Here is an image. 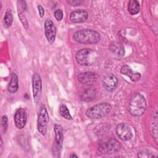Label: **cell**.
<instances>
[{"mask_svg": "<svg viewBox=\"0 0 158 158\" xmlns=\"http://www.w3.org/2000/svg\"><path fill=\"white\" fill-rule=\"evenodd\" d=\"M73 39L81 44H96L101 40L100 34L93 30L82 29L77 31L73 35Z\"/></svg>", "mask_w": 158, "mask_h": 158, "instance_id": "1", "label": "cell"}, {"mask_svg": "<svg viewBox=\"0 0 158 158\" xmlns=\"http://www.w3.org/2000/svg\"><path fill=\"white\" fill-rule=\"evenodd\" d=\"M147 107L146 101L140 93H135L131 98L129 103V112L133 116L142 115Z\"/></svg>", "mask_w": 158, "mask_h": 158, "instance_id": "2", "label": "cell"}, {"mask_svg": "<svg viewBox=\"0 0 158 158\" xmlns=\"http://www.w3.org/2000/svg\"><path fill=\"white\" fill-rule=\"evenodd\" d=\"M112 107L107 102H101L97 104L86 111V115L90 119H98L105 117L111 110Z\"/></svg>", "mask_w": 158, "mask_h": 158, "instance_id": "3", "label": "cell"}, {"mask_svg": "<svg viewBox=\"0 0 158 158\" xmlns=\"http://www.w3.org/2000/svg\"><path fill=\"white\" fill-rule=\"evenodd\" d=\"M97 57L96 52L89 48H85L79 50L75 55L77 62L81 66H89L93 64Z\"/></svg>", "mask_w": 158, "mask_h": 158, "instance_id": "4", "label": "cell"}, {"mask_svg": "<svg viewBox=\"0 0 158 158\" xmlns=\"http://www.w3.org/2000/svg\"><path fill=\"white\" fill-rule=\"evenodd\" d=\"M99 151L102 154H112L118 152L121 149L120 143L115 138H110L106 142L101 143L98 147Z\"/></svg>", "mask_w": 158, "mask_h": 158, "instance_id": "5", "label": "cell"}, {"mask_svg": "<svg viewBox=\"0 0 158 158\" xmlns=\"http://www.w3.org/2000/svg\"><path fill=\"white\" fill-rule=\"evenodd\" d=\"M54 130L55 133V139L54 141L52 152L55 157H59L62 149L63 143V128L60 125L56 123L54 125Z\"/></svg>", "mask_w": 158, "mask_h": 158, "instance_id": "6", "label": "cell"}, {"mask_svg": "<svg viewBox=\"0 0 158 158\" xmlns=\"http://www.w3.org/2000/svg\"><path fill=\"white\" fill-rule=\"evenodd\" d=\"M49 122V115L44 106H41L38 115L37 128L40 133L44 136L47 131V126Z\"/></svg>", "mask_w": 158, "mask_h": 158, "instance_id": "7", "label": "cell"}, {"mask_svg": "<svg viewBox=\"0 0 158 158\" xmlns=\"http://www.w3.org/2000/svg\"><path fill=\"white\" fill-rule=\"evenodd\" d=\"M32 88L34 101L38 103L41 97L42 93V82L41 77L38 73H34L32 77Z\"/></svg>", "mask_w": 158, "mask_h": 158, "instance_id": "8", "label": "cell"}, {"mask_svg": "<svg viewBox=\"0 0 158 158\" xmlns=\"http://www.w3.org/2000/svg\"><path fill=\"white\" fill-rule=\"evenodd\" d=\"M117 136L122 141L130 140L133 137V132L131 127L126 123L118 124L115 129Z\"/></svg>", "mask_w": 158, "mask_h": 158, "instance_id": "9", "label": "cell"}, {"mask_svg": "<svg viewBox=\"0 0 158 158\" xmlns=\"http://www.w3.org/2000/svg\"><path fill=\"white\" fill-rule=\"evenodd\" d=\"M46 38L49 43H52L56 39V28L51 19H47L44 25Z\"/></svg>", "mask_w": 158, "mask_h": 158, "instance_id": "10", "label": "cell"}, {"mask_svg": "<svg viewBox=\"0 0 158 158\" xmlns=\"http://www.w3.org/2000/svg\"><path fill=\"white\" fill-rule=\"evenodd\" d=\"M98 78V75L91 72H86L81 73L77 77L78 81L81 84L85 85H91L94 84L97 81Z\"/></svg>", "mask_w": 158, "mask_h": 158, "instance_id": "11", "label": "cell"}, {"mask_svg": "<svg viewBox=\"0 0 158 158\" xmlns=\"http://www.w3.org/2000/svg\"><path fill=\"white\" fill-rule=\"evenodd\" d=\"M14 122L17 128H23L27 120V115L26 110L23 108L18 109L14 114Z\"/></svg>", "mask_w": 158, "mask_h": 158, "instance_id": "12", "label": "cell"}, {"mask_svg": "<svg viewBox=\"0 0 158 158\" xmlns=\"http://www.w3.org/2000/svg\"><path fill=\"white\" fill-rule=\"evenodd\" d=\"M103 87L108 91H114L118 85V80L117 77L110 73L106 75L102 81Z\"/></svg>", "mask_w": 158, "mask_h": 158, "instance_id": "13", "label": "cell"}, {"mask_svg": "<svg viewBox=\"0 0 158 158\" xmlns=\"http://www.w3.org/2000/svg\"><path fill=\"white\" fill-rule=\"evenodd\" d=\"M88 17V14L86 11L78 9L72 12L70 14V20L73 23H83L85 22Z\"/></svg>", "mask_w": 158, "mask_h": 158, "instance_id": "14", "label": "cell"}, {"mask_svg": "<svg viewBox=\"0 0 158 158\" xmlns=\"http://www.w3.org/2000/svg\"><path fill=\"white\" fill-rule=\"evenodd\" d=\"M120 72L122 74L128 76L132 81H137L141 78V74L137 72L133 71L128 65L122 66Z\"/></svg>", "mask_w": 158, "mask_h": 158, "instance_id": "15", "label": "cell"}, {"mask_svg": "<svg viewBox=\"0 0 158 158\" xmlns=\"http://www.w3.org/2000/svg\"><path fill=\"white\" fill-rule=\"evenodd\" d=\"M97 92L94 88H87L85 89L81 94V99L85 102H90L93 101L96 96Z\"/></svg>", "mask_w": 158, "mask_h": 158, "instance_id": "16", "label": "cell"}, {"mask_svg": "<svg viewBox=\"0 0 158 158\" xmlns=\"http://www.w3.org/2000/svg\"><path fill=\"white\" fill-rule=\"evenodd\" d=\"M109 49L118 56H123L125 54L124 46L119 42H112L109 46Z\"/></svg>", "mask_w": 158, "mask_h": 158, "instance_id": "17", "label": "cell"}, {"mask_svg": "<svg viewBox=\"0 0 158 158\" xmlns=\"http://www.w3.org/2000/svg\"><path fill=\"white\" fill-rule=\"evenodd\" d=\"M18 77L15 73H12L10 76V80L7 86V90L10 93H14L17 92L19 88L18 84Z\"/></svg>", "mask_w": 158, "mask_h": 158, "instance_id": "18", "label": "cell"}, {"mask_svg": "<svg viewBox=\"0 0 158 158\" xmlns=\"http://www.w3.org/2000/svg\"><path fill=\"white\" fill-rule=\"evenodd\" d=\"M140 10L139 2L136 0H131L128 2V10L131 15L137 14Z\"/></svg>", "mask_w": 158, "mask_h": 158, "instance_id": "19", "label": "cell"}, {"mask_svg": "<svg viewBox=\"0 0 158 158\" xmlns=\"http://www.w3.org/2000/svg\"><path fill=\"white\" fill-rule=\"evenodd\" d=\"M157 111H156V113L154 114V115H153V118H152V122H151V135L152 138L155 139V141L157 143Z\"/></svg>", "mask_w": 158, "mask_h": 158, "instance_id": "20", "label": "cell"}, {"mask_svg": "<svg viewBox=\"0 0 158 158\" xmlns=\"http://www.w3.org/2000/svg\"><path fill=\"white\" fill-rule=\"evenodd\" d=\"M13 22V15L10 9H8L4 17V25L6 28H9L11 26Z\"/></svg>", "mask_w": 158, "mask_h": 158, "instance_id": "21", "label": "cell"}, {"mask_svg": "<svg viewBox=\"0 0 158 158\" xmlns=\"http://www.w3.org/2000/svg\"><path fill=\"white\" fill-rule=\"evenodd\" d=\"M17 4H18L17 9H18V15H19V17L22 23L23 24L24 28H26V29H28V23L27 19L26 18V16L25 15V14L23 12V10H22L23 9L21 7V6L18 3H17Z\"/></svg>", "mask_w": 158, "mask_h": 158, "instance_id": "22", "label": "cell"}, {"mask_svg": "<svg viewBox=\"0 0 158 158\" xmlns=\"http://www.w3.org/2000/svg\"><path fill=\"white\" fill-rule=\"evenodd\" d=\"M138 157L140 158L148 157H157V155L152 151L148 149H143L138 153Z\"/></svg>", "mask_w": 158, "mask_h": 158, "instance_id": "23", "label": "cell"}, {"mask_svg": "<svg viewBox=\"0 0 158 158\" xmlns=\"http://www.w3.org/2000/svg\"><path fill=\"white\" fill-rule=\"evenodd\" d=\"M59 112L60 115L66 118L67 120H72V117L71 116L70 112L69 110V109L67 108V107L65 105H62L60 106V108H59Z\"/></svg>", "mask_w": 158, "mask_h": 158, "instance_id": "24", "label": "cell"}, {"mask_svg": "<svg viewBox=\"0 0 158 158\" xmlns=\"http://www.w3.org/2000/svg\"><path fill=\"white\" fill-rule=\"evenodd\" d=\"M1 130L2 133H6L7 128H8V119L6 115H3L2 117V120H1Z\"/></svg>", "mask_w": 158, "mask_h": 158, "instance_id": "25", "label": "cell"}, {"mask_svg": "<svg viewBox=\"0 0 158 158\" xmlns=\"http://www.w3.org/2000/svg\"><path fill=\"white\" fill-rule=\"evenodd\" d=\"M54 17L58 21H60L63 18V12L60 9H57L54 12Z\"/></svg>", "mask_w": 158, "mask_h": 158, "instance_id": "26", "label": "cell"}, {"mask_svg": "<svg viewBox=\"0 0 158 158\" xmlns=\"http://www.w3.org/2000/svg\"><path fill=\"white\" fill-rule=\"evenodd\" d=\"M67 2L73 6H80L84 1L81 0H67Z\"/></svg>", "mask_w": 158, "mask_h": 158, "instance_id": "27", "label": "cell"}, {"mask_svg": "<svg viewBox=\"0 0 158 158\" xmlns=\"http://www.w3.org/2000/svg\"><path fill=\"white\" fill-rule=\"evenodd\" d=\"M38 12H39V15L41 17H43L44 16V10L43 9V7L39 5L38 6Z\"/></svg>", "mask_w": 158, "mask_h": 158, "instance_id": "28", "label": "cell"}, {"mask_svg": "<svg viewBox=\"0 0 158 158\" xmlns=\"http://www.w3.org/2000/svg\"><path fill=\"white\" fill-rule=\"evenodd\" d=\"M3 142H2V139H1V154H2V151H3Z\"/></svg>", "mask_w": 158, "mask_h": 158, "instance_id": "29", "label": "cell"}, {"mask_svg": "<svg viewBox=\"0 0 158 158\" xmlns=\"http://www.w3.org/2000/svg\"><path fill=\"white\" fill-rule=\"evenodd\" d=\"M70 157H78V156L75 154H72L70 155Z\"/></svg>", "mask_w": 158, "mask_h": 158, "instance_id": "30", "label": "cell"}]
</instances>
